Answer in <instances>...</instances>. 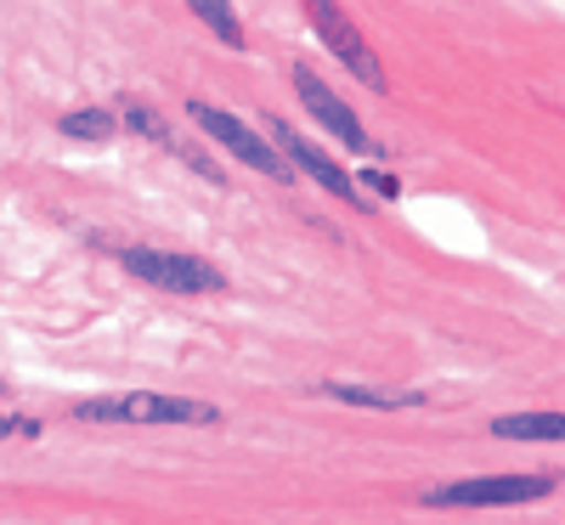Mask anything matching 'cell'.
Instances as JSON below:
<instances>
[{
	"instance_id": "obj_1",
	"label": "cell",
	"mask_w": 565,
	"mask_h": 525,
	"mask_svg": "<svg viewBox=\"0 0 565 525\" xmlns=\"http://www.w3.org/2000/svg\"><path fill=\"white\" fill-rule=\"evenodd\" d=\"M79 424H221L215 401L193 396H159V390H125V396H90L74 407Z\"/></svg>"
},
{
	"instance_id": "obj_2",
	"label": "cell",
	"mask_w": 565,
	"mask_h": 525,
	"mask_svg": "<svg viewBox=\"0 0 565 525\" xmlns=\"http://www.w3.org/2000/svg\"><path fill=\"white\" fill-rule=\"evenodd\" d=\"M186 119H193L210 141H221V148L238 159V164H249V170H260V175H271L277 186H289L295 181V159L277 148V141H266L260 130H249L238 114H226V108H215V103H186Z\"/></svg>"
},
{
	"instance_id": "obj_3",
	"label": "cell",
	"mask_w": 565,
	"mask_h": 525,
	"mask_svg": "<svg viewBox=\"0 0 565 525\" xmlns=\"http://www.w3.org/2000/svg\"><path fill=\"white\" fill-rule=\"evenodd\" d=\"M554 492V474H469L424 492V508H514V503H543Z\"/></svg>"
},
{
	"instance_id": "obj_4",
	"label": "cell",
	"mask_w": 565,
	"mask_h": 525,
	"mask_svg": "<svg viewBox=\"0 0 565 525\" xmlns=\"http://www.w3.org/2000/svg\"><path fill=\"white\" fill-rule=\"evenodd\" d=\"M306 7V23L317 29V40L328 45V52L340 57V68L351 74V79H362V90H373V97H385L391 90V79H385V68H380V57H373V45L362 40V29L334 7V0H300Z\"/></svg>"
},
{
	"instance_id": "obj_5",
	"label": "cell",
	"mask_w": 565,
	"mask_h": 525,
	"mask_svg": "<svg viewBox=\"0 0 565 525\" xmlns=\"http://www.w3.org/2000/svg\"><path fill=\"white\" fill-rule=\"evenodd\" d=\"M119 260H125V271H136L141 282H153V289H170V294H221V289H226V271L210 266L204 255L130 244V249H119Z\"/></svg>"
},
{
	"instance_id": "obj_6",
	"label": "cell",
	"mask_w": 565,
	"mask_h": 525,
	"mask_svg": "<svg viewBox=\"0 0 565 525\" xmlns=\"http://www.w3.org/2000/svg\"><path fill=\"white\" fill-rule=\"evenodd\" d=\"M295 90H300L306 114H311V119H317V125H322L328 136H340L351 153H362V159H380V153H385L380 141H373V136L362 130V119H356V114H351V108H345V103H340L334 90H328V85H322V79H317V74L306 68V63L295 68Z\"/></svg>"
},
{
	"instance_id": "obj_7",
	"label": "cell",
	"mask_w": 565,
	"mask_h": 525,
	"mask_svg": "<svg viewBox=\"0 0 565 525\" xmlns=\"http://www.w3.org/2000/svg\"><path fill=\"white\" fill-rule=\"evenodd\" d=\"M271 136H277V148L295 159V170H306V175H317V186H328L334 199H345V204H356V210H367V199H362V186L345 175V164L340 159H328L317 141H306L289 119H271Z\"/></svg>"
},
{
	"instance_id": "obj_8",
	"label": "cell",
	"mask_w": 565,
	"mask_h": 525,
	"mask_svg": "<svg viewBox=\"0 0 565 525\" xmlns=\"http://www.w3.org/2000/svg\"><path fill=\"white\" fill-rule=\"evenodd\" d=\"M317 396L345 401V407H367V413H402V407L424 401V390H380V385H317Z\"/></svg>"
},
{
	"instance_id": "obj_9",
	"label": "cell",
	"mask_w": 565,
	"mask_h": 525,
	"mask_svg": "<svg viewBox=\"0 0 565 525\" xmlns=\"http://www.w3.org/2000/svg\"><path fill=\"white\" fill-rule=\"evenodd\" d=\"M498 441H565V413H509L492 418Z\"/></svg>"
},
{
	"instance_id": "obj_10",
	"label": "cell",
	"mask_w": 565,
	"mask_h": 525,
	"mask_svg": "<svg viewBox=\"0 0 565 525\" xmlns=\"http://www.w3.org/2000/svg\"><path fill=\"white\" fill-rule=\"evenodd\" d=\"M119 114H108V108H74V114H63L57 119V130L68 136V141H90V148H103V141H114L119 136Z\"/></svg>"
},
{
	"instance_id": "obj_11",
	"label": "cell",
	"mask_w": 565,
	"mask_h": 525,
	"mask_svg": "<svg viewBox=\"0 0 565 525\" xmlns=\"http://www.w3.org/2000/svg\"><path fill=\"white\" fill-rule=\"evenodd\" d=\"M186 7L199 12V23H204L215 40H226V52H249V34H244L238 12H232V0H186Z\"/></svg>"
},
{
	"instance_id": "obj_12",
	"label": "cell",
	"mask_w": 565,
	"mask_h": 525,
	"mask_svg": "<svg viewBox=\"0 0 565 525\" xmlns=\"http://www.w3.org/2000/svg\"><path fill=\"white\" fill-rule=\"evenodd\" d=\"M119 119H125L130 130H141L148 141H159V148H170V141H175V136H170V125H164L153 108H141L136 97H119Z\"/></svg>"
},
{
	"instance_id": "obj_13",
	"label": "cell",
	"mask_w": 565,
	"mask_h": 525,
	"mask_svg": "<svg viewBox=\"0 0 565 525\" xmlns=\"http://www.w3.org/2000/svg\"><path fill=\"white\" fill-rule=\"evenodd\" d=\"M170 153H181V159H186V164H193V170H199L204 181H215V186H226V175H221V170H215V164H210V159H204L199 148H181V141H170Z\"/></svg>"
},
{
	"instance_id": "obj_14",
	"label": "cell",
	"mask_w": 565,
	"mask_h": 525,
	"mask_svg": "<svg viewBox=\"0 0 565 525\" xmlns=\"http://www.w3.org/2000/svg\"><path fill=\"white\" fill-rule=\"evenodd\" d=\"M362 186H373L380 199H396V193H402V181H396V175H385V170H362Z\"/></svg>"
},
{
	"instance_id": "obj_15",
	"label": "cell",
	"mask_w": 565,
	"mask_h": 525,
	"mask_svg": "<svg viewBox=\"0 0 565 525\" xmlns=\"http://www.w3.org/2000/svg\"><path fill=\"white\" fill-rule=\"evenodd\" d=\"M7 436H40V424H34V418H12Z\"/></svg>"
}]
</instances>
